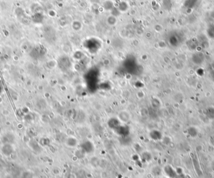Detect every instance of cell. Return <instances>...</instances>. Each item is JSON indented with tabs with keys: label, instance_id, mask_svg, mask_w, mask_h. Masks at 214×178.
I'll return each mask as SVG.
<instances>
[{
	"label": "cell",
	"instance_id": "1",
	"mask_svg": "<svg viewBox=\"0 0 214 178\" xmlns=\"http://www.w3.org/2000/svg\"><path fill=\"white\" fill-rule=\"evenodd\" d=\"M1 151L4 155H5L6 156H9L13 153L14 149H13V146H11V144L5 143L3 145L1 148Z\"/></svg>",
	"mask_w": 214,
	"mask_h": 178
}]
</instances>
